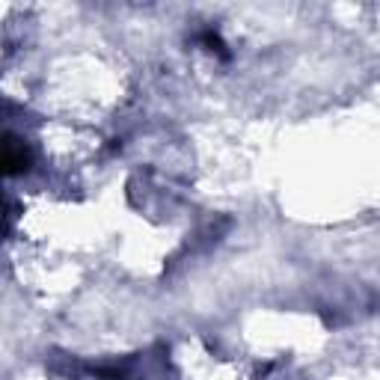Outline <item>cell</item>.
<instances>
[{"instance_id": "cell-1", "label": "cell", "mask_w": 380, "mask_h": 380, "mask_svg": "<svg viewBox=\"0 0 380 380\" xmlns=\"http://www.w3.org/2000/svg\"><path fill=\"white\" fill-rule=\"evenodd\" d=\"M3 164H6V173L15 175V173H21V170H27L30 155H27L24 149H18L13 137H6V158H3Z\"/></svg>"}]
</instances>
